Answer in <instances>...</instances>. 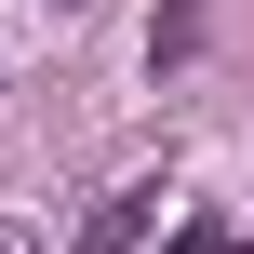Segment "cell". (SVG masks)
I'll list each match as a JSON object with an SVG mask.
<instances>
[{
    "label": "cell",
    "instance_id": "3957f363",
    "mask_svg": "<svg viewBox=\"0 0 254 254\" xmlns=\"http://www.w3.org/2000/svg\"><path fill=\"white\" fill-rule=\"evenodd\" d=\"M0 254H13V241H0Z\"/></svg>",
    "mask_w": 254,
    "mask_h": 254
},
{
    "label": "cell",
    "instance_id": "7a4b0ae2",
    "mask_svg": "<svg viewBox=\"0 0 254 254\" xmlns=\"http://www.w3.org/2000/svg\"><path fill=\"white\" fill-rule=\"evenodd\" d=\"M174 254H228V228H214V214H188V228H174Z\"/></svg>",
    "mask_w": 254,
    "mask_h": 254
},
{
    "label": "cell",
    "instance_id": "6da1fadb",
    "mask_svg": "<svg viewBox=\"0 0 254 254\" xmlns=\"http://www.w3.org/2000/svg\"><path fill=\"white\" fill-rule=\"evenodd\" d=\"M147 214H161V188H121V201L80 228V254H134V228H147Z\"/></svg>",
    "mask_w": 254,
    "mask_h": 254
}]
</instances>
